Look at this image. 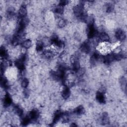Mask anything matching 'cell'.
Instances as JSON below:
<instances>
[{"mask_svg":"<svg viewBox=\"0 0 127 127\" xmlns=\"http://www.w3.org/2000/svg\"><path fill=\"white\" fill-rule=\"evenodd\" d=\"M29 84V80L27 78H24L21 83V85L22 87L26 88V87H27V86H28Z\"/></svg>","mask_w":127,"mask_h":127,"instance_id":"9","label":"cell"},{"mask_svg":"<svg viewBox=\"0 0 127 127\" xmlns=\"http://www.w3.org/2000/svg\"><path fill=\"white\" fill-rule=\"evenodd\" d=\"M99 38L100 41L102 42H108L110 40L109 35L105 32H102L99 34Z\"/></svg>","mask_w":127,"mask_h":127,"instance_id":"6","label":"cell"},{"mask_svg":"<svg viewBox=\"0 0 127 127\" xmlns=\"http://www.w3.org/2000/svg\"><path fill=\"white\" fill-rule=\"evenodd\" d=\"M22 46L24 49H29L32 46V41L30 39L24 40L22 43Z\"/></svg>","mask_w":127,"mask_h":127,"instance_id":"7","label":"cell"},{"mask_svg":"<svg viewBox=\"0 0 127 127\" xmlns=\"http://www.w3.org/2000/svg\"><path fill=\"white\" fill-rule=\"evenodd\" d=\"M70 95V91L69 88L67 86H64L62 91V96L63 98L64 99H67L69 97Z\"/></svg>","mask_w":127,"mask_h":127,"instance_id":"2","label":"cell"},{"mask_svg":"<svg viewBox=\"0 0 127 127\" xmlns=\"http://www.w3.org/2000/svg\"><path fill=\"white\" fill-rule=\"evenodd\" d=\"M74 113L76 114V115H82L83 114H84V108L81 106H78L77 107H76L74 110Z\"/></svg>","mask_w":127,"mask_h":127,"instance_id":"8","label":"cell"},{"mask_svg":"<svg viewBox=\"0 0 127 127\" xmlns=\"http://www.w3.org/2000/svg\"><path fill=\"white\" fill-rule=\"evenodd\" d=\"M115 37L119 40L124 41L126 39V34L123 30L118 29L115 32Z\"/></svg>","mask_w":127,"mask_h":127,"instance_id":"1","label":"cell"},{"mask_svg":"<svg viewBox=\"0 0 127 127\" xmlns=\"http://www.w3.org/2000/svg\"><path fill=\"white\" fill-rule=\"evenodd\" d=\"M27 14V9L24 5L20 6L18 10V15L20 18L25 17Z\"/></svg>","mask_w":127,"mask_h":127,"instance_id":"5","label":"cell"},{"mask_svg":"<svg viewBox=\"0 0 127 127\" xmlns=\"http://www.w3.org/2000/svg\"><path fill=\"white\" fill-rule=\"evenodd\" d=\"M96 98L100 103H104L105 102V96L104 93L102 91H99L97 93Z\"/></svg>","mask_w":127,"mask_h":127,"instance_id":"3","label":"cell"},{"mask_svg":"<svg viewBox=\"0 0 127 127\" xmlns=\"http://www.w3.org/2000/svg\"><path fill=\"white\" fill-rule=\"evenodd\" d=\"M3 106L5 107H9L12 103V99L10 97V96L8 94H6L3 98Z\"/></svg>","mask_w":127,"mask_h":127,"instance_id":"4","label":"cell"},{"mask_svg":"<svg viewBox=\"0 0 127 127\" xmlns=\"http://www.w3.org/2000/svg\"><path fill=\"white\" fill-rule=\"evenodd\" d=\"M65 25H66V21L65 19L63 18H61L60 19V20H59L58 26L59 27H61V28L64 27Z\"/></svg>","mask_w":127,"mask_h":127,"instance_id":"10","label":"cell"}]
</instances>
